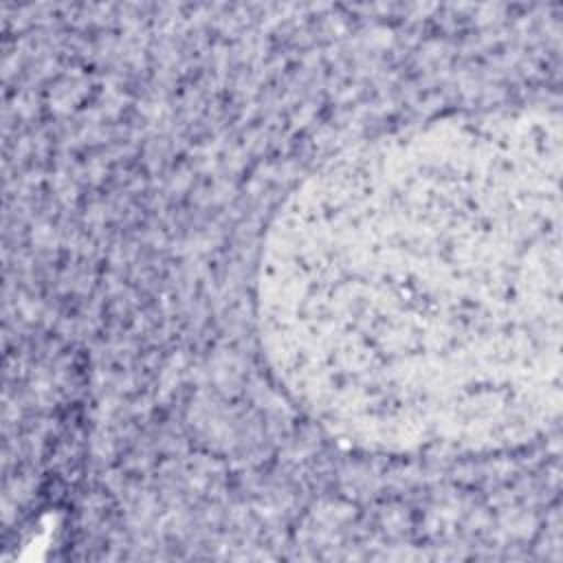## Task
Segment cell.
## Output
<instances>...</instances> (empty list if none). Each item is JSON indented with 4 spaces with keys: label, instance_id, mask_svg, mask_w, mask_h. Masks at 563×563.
Returning a JSON list of instances; mask_svg holds the SVG:
<instances>
[{
    "label": "cell",
    "instance_id": "cell-1",
    "mask_svg": "<svg viewBox=\"0 0 563 563\" xmlns=\"http://www.w3.org/2000/svg\"><path fill=\"white\" fill-rule=\"evenodd\" d=\"M561 121L451 114L347 147L275 213L257 271L268 363L336 440L468 455L561 409Z\"/></svg>",
    "mask_w": 563,
    "mask_h": 563
}]
</instances>
